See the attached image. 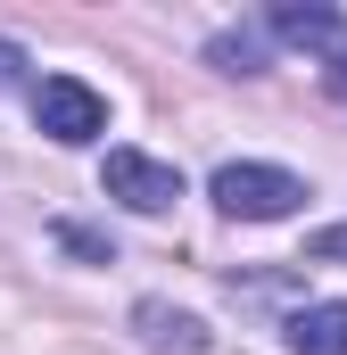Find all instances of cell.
<instances>
[{
  "mask_svg": "<svg viewBox=\"0 0 347 355\" xmlns=\"http://www.w3.org/2000/svg\"><path fill=\"white\" fill-rule=\"evenodd\" d=\"M207 58H215L223 75H264V67H257L264 50H257V42H248V33H215V50H207Z\"/></svg>",
  "mask_w": 347,
  "mask_h": 355,
  "instance_id": "obj_7",
  "label": "cell"
},
{
  "mask_svg": "<svg viewBox=\"0 0 347 355\" xmlns=\"http://www.w3.org/2000/svg\"><path fill=\"white\" fill-rule=\"evenodd\" d=\"M264 25H273V42H289V50H331V58L347 50V17H339V8H306V0H281Z\"/></svg>",
  "mask_w": 347,
  "mask_h": 355,
  "instance_id": "obj_4",
  "label": "cell"
},
{
  "mask_svg": "<svg viewBox=\"0 0 347 355\" xmlns=\"http://www.w3.org/2000/svg\"><path fill=\"white\" fill-rule=\"evenodd\" d=\"M306 265H347V223H323L306 240Z\"/></svg>",
  "mask_w": 347,
  "mask_h": 355,
  "instance_id": "obj_8",
  "label": "cell"
},
{
  "mask_svg": "<svg viewBox=\"0 0 347 355\" xmlns=\"http://www.w3.org/2000/svg\"><path fill=\"white\" fill-rule=\"evenodd\" d=\"M133 322H141V339H149L158 355H198L207 347V322H198V314H174V306H158V297H141Z\"/></svg>",
  "mask_w": 347,
  "mask_h": 355,
  "instance_id": "obj_5",
  "label": "cell"
},
{
  "mask_svg": "<svg viewBox=\"0 0 347 355\" xmlns=\"http://www.w3.org/2000/svg\"><path fill=\"white\" fill-rule=\"evenodd\" d=\"M99 190H108L116 207H133V215H166L174 198H182V174H174L166 157H141V149H108V166H99Z\"/></svg>",
  "mask_w": 347,
  "mask_h": 355,
  "instance_id": "obj_3",
  "label": "cell"
},
{
  "mask_svg": "<svg viewBox=\"0 0 347 355\" xmlns=\"http://www.w3.org/2000/svg\"><path fill=\"white\" fill-rule=\"evenodd\" d=\"M207 198H215L232 223H281V215H298L306 182L289 174V166H257V157H240V166H215Z\"/></svg>",
  "mask_w": 347,
  "mask_h": 355,
  "instance_id": "obj_1",
  "label": "cell"
},
{
  "mask_svg": "<svg viewBox=\"0 0 347 355\" xmlns=\"http://www.w3.org/2000/svg\"><path fill=\"white\" fill-rule=\"evenodd\" d=\"M33 124H42L50 141L83 149V141L108 132V99H99L91 83H75V75H42V83H33Z\"/></svg>",
  "mask_w": 347,
  "mask_h": 355,
  "instance_id": "obj_2",
  "label": "cell"
},
{
  "mask_svg": "<svg viewBox=\"0 0 347 355\" xmlns=\"http://www.w3.org/2000/svg\"><path fill=\"white\" fill-rule=\"evenodd\" d=\"M17 75H25V50H17V42H0V91L17 83Z\"/></svg>",
  "mask_w": 347,
  "mask_h": 355,
  "instance_id": "obj_9",
  "label": "cell"
},
{
  "mask_svg": "<svg viewBox=\"0 0 347 355\" xmlns=\"http://www.w3.org/2000/svg\"><path fill=\"white\" fill-rule=\"evenodd\" d=\"M331 91H339V99H347V50H339V67H331Z\"/></svg>",
  "mask_w": 347,
  "mask_h": 355,
  "instance_id": "obj_10",
  "label": "cell"
},
{
  "mask_svg": "<svg viewBox=\"0 0 347 355\" xmlns=\"http://www.w3.org/2000/svg\"><path fill=\"white\" fill-rule=\"evenodd\" d=\"M289 355H347V297H323L289 314Z\"/></svg>",
  "mask_w": 347,
  "mask_h": 355,
  "instance_id": "obj_6",
  "label": "cell"
}]
</instances>
